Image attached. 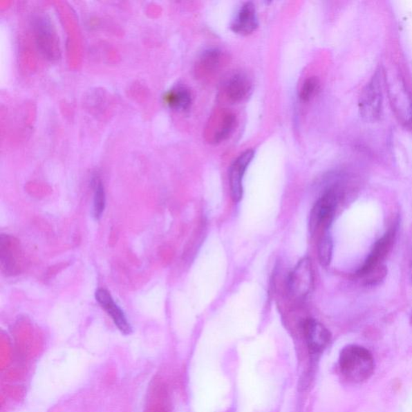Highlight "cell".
Listing matches in <instances>:
<instances>
[{"label": "cell", "instance_id": "1", "mask_svg": "<svg viewBox=\"0 0 412 412\" xmlns=\"http://www.w3.org/2000/svg\"><path fill=\"white\" fill-rule=\"evenodd\" d=\"M340 371L345 379L353 384H362L374 375L375 362L371 352L359 345L343 348L339 357Z\"/></svg>", "mask_w": 412, "mask_h": 412}, {"label": "cell", "instance_id": "2", "mask_svg": "<svg viewBox=\"0 0 412 412\" xmlns=\"http://www.w3.org/2000/svg\"><path fill=\"white\" fill-rule=\"evenodd\" d=\"M387 84L392 110L401 124H412V97L403 78L395 71H391L384 77Z\"/></svg>", "mask_w": 412, "mask_h": 412}, {"label": "cell", "instance_id": "3", "mask_svg": "<svg viewBox=\"0 0 412 412\" xmlns=\"http://www.w3.org/2000/svg\"><path fill=\"white\" fill-rule=\"evenodd\" d=\"M382 71H377L363 88L359 100L360 115L367 122L380 119L382 111Z\"/></svg>", "mask_w": 412, "mask_h": 412}, {"label": "cell", "instance_id": "4", "mask_svg": "<svg viewBox=\"0 0 412 412\" xmlns=\"http://www.w3.org/2000/svg\"><path fill=\"white\" fill-rule=\"evenodd\" d=\"M32 28L39 50L48 60L57 61L61 56L60 44L55 28L45 15L33 18Z\"/></svg>", "mask_w": 412, "mask_h": 412}, {"label": "cell", "instance_id": "5", "mask_svg": "<svg viewBox=\"0 0 412 412\" xmlns=\"http://www.w3.org/2000/svg\"><path fill=\"white\" fill-rule=\"evenodd\" d=\"M338 194L335 189H330L317 200L311 211L309 230L315 233L321 227H330L337 205Z\"/></svg>", "mask_w": 412, "mask_h": 412}, {"label": "cell", "instance_id": "6", "mask_svg": "<svg viewBox=\"0 0 412 412\" xmlns=\"http://www.w3.org/2000/svg\"><path fill=\"white\" fill-rule=\"evenodd\" d=\"M313 283L314 276L311 260L308 257L303 258L289 276V292L294 298L301 300L311 292Z\"/></svg>", "mask_w": 412, "mask_h": 412}, {"label": "cell", "instance_id": "7", "mask_svg": "<svg viewBox=\"0 0 412 412\" xmlns=\"http://www.w3.org/2000/svg\"><path fill=\"white\" fill-rule=\"evenodd\" d=\"M237 125V117L228 110H221L211 117L206 129V137L210 143L220 144L228 140Z\"/></svg>", "mask_w": 412, "mask_h": 412}, {"label": "cell", "instance_id": "8", "mask_svg": "<svg viewBox=\"0 0 412 412\" xmlns=\"http://www.w3.org/2000/svg\"><path fill=\"white\" fill-rule=\"evenodd\" d=\"M254 157V151L247 149L233 161L229 170L230 193L235 203H239L243 196V178Z\"/></svg>", "mask_w": 412, "mask_h": 412}, {"label": "cell", "instance_id": "9", "mask_svg": "<svg viewBox=\"0 0 412 412\" xmlns=\"http://www.w3.org/2000/svg\"><path fill=\"white\" fill-rule=\"evenodd\" d=\"M397 227L394 225L384 236L374 245L369 256L367 257L362 266L357 270V274L360 277L364 278L368 274L374 271L375 269L381 266V261L386 254L390 252L392 244L395 241Z\"/></svg>", "mask_w": 412, "mask_h": 412}, {"label": "cell", "instance_id": "10", "mask_svg": "<svg viewBox=\"0 0 412 412\" xmlns=\"http://www.w3.org/2000/svg\"><path fill=\"white\" fill-rule=\"evenodd\" d=\"M303 333L308 350L312 354H320L330 344L331 340L330 331L314 319H308L303 323Z\"/></svg>", "mask_w": 412, "mask_h": 412}, {"label": "cell", "instance_id": "11", "mask_svg": "<svg viewBox=\"0 0 412 412\" xmlns=\"http://www.w3.org/2000/svg\"><path fill=\"white\" fill-rule=\"evenodd\" d=\"M95 299L108 315L111 317L120 331L125 335H131L132 333L131 324L127 320L124 312L115 302L111 293L104 288H99L95 292Z\"/></svg>", "mask_w": 412, "mask_h": 412}, {"label": "cell", "instance_id": "12", "mask_svg": "<svg viewBox=\"0 0 412 412\" xmlns=\"http://www.w3.org/2000/svg\"><path fill=\"white\" fill-rule=\"evenodd\" d=\"M252 83L246 73L238 72L225 82L223 93L225 99L233 104L243 102L251 95Z\"/></svg>", "mask_w": 412, "mask_h": 412}, {"label": "cell", "instance_id": "13", "mask_svg": "<svg viewBox=\"0 0 412 412\" xmlns=\"http://www.w3.org/2000/svg\"><path fill=\"white\" fill-rule=\"evenodd\" d=\"M259 19L256 6L252 2L244 3L233 19L230 28L239 35L247 36L256 30Z\"/></svg>", "mask_w": 412, "mask_h": 412}, {"label": "cell", "instance_id": "14", "mask_svg": "<svg viewBox=\"0 0 412 412\" xmlns=\"http://www.w3.org/2000/svg\"><path fill=\"white\" fill-rule=\"evenodd\" d=\"M163 99L171 109L181 112L188 111L193 104L192 93L182 85L171 88L165 93Z\"/></svg>", "mask_w": 412, "mask_h": 412}, {"label": "cell", "instance_id": "15", "mask_svg": "<svg viewBox=\"0 0 412 412\" xmlns=\"http://www.w3.org/2000/svg\"><path fill=\"white\" fill-rule=\"evenodd\" d=\"M223 61L222 51L217 48H210L205 51L196 64V73L200 77H209L215 75Z\"/></svg>", "mask_w": 412, "mask_h": 412}, {"label": "cell", "instance_id": "16", "mask_svg": "<svg viewBox=\"0 0 412 412\" xmlns=\"http://www.w3.org/2000/svg\"><path fill=\"white\" fill-rule=\"evenodd\" d=\"M91 185L94 189V203H93V215L96 220L102 217L106 208V192L104 185L99 174L92 176Z\"/></svg>", "mask_w": 412, "mask_h": 412}, {"label": "cell", "instance_id": "17", "mask_svg": "<svg viewBox=\"0 0 412 412\" xmlns=\"http://www.w3.org/2000/svg\"><path fill=\"white\" fill-rule=\"evenodd\" d=\"M333 251V243L331 235L328 232L323 234L318 243V259L319 262L324 268L330 266L332 261Z\"/></svg>", "mask_w": 412, "mask_h": 412}, {"label": "cell", "instance_id": "18", "mask_svg": "<svg viewBox=\"0 0 412 412\" xmlns=\"http://www.w3.org/2000/svg\"><path fill=\"white\" fill-rule=\"evenodd\" d=\"M320 89V81L317 77H309L303 82L300 90V99L302 102H310L317 95Z\"/></svg>", "mask_w": 412, "mask_h": 412}, {"label": "cell", "instance_id": "19", "mask_svg": "<svg viewBox=\"0 0 412 412\" xmlns=\"http://www.w3.org/2000/svg\"><path fill=\"white\" fill-rule=\"evenodd\" d=\"M146 412H169L167 395L164 390H160L156 393V398L148 406Z\"/></svg>", "mask_w": 412, "mask_h": 412}, {"label": "cell", "instance_id": "20", "mask_svg": "<svg viewBox=\"0 0 412 412\" xmlns=\"http://www.w3.org/2000/svg\"><path fill=\"white\" fill-rule=\"evenodd\" d=\"M409 276H410V281L412 283V259H411V262Z\"/></svg>", "mask_w": 412, "mask_h": 412}, {"label": "cell", "instance_id": "21", "mask_svg": "<svg viewBox=\"0 0 412 412\" xmlns=\"http://www.w3.org/2000/svg\"><path fill=\"white\" fill-rule=\"evenodd\" d=\"M411 321H412V317H411Z\"/></svg>", "mask_w": 412, "mask_h": 412}]
</instances>
